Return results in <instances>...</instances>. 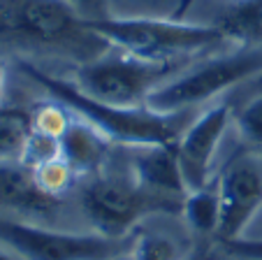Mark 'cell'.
Instances as JSON below:
<instances>
[{"label":"cell","mask_w":262,"mask_h":260,"mask_svg":"<svg viewBox=\"0 0 262 260\" xmlns=\"http://www.w3.org/2000/svg\"><path fill=\"white\" fill-rule=\"evenodd\" d=\"M221 202V223L216 239L230 242L244 237L262 211V156L255 149L237 153L225 165L216 184Z\"/></svg>","instance_id":"ba28073f"},{"label":"cell","mask_w":262,"mask_h":260,"mask_svg":"<svg viewBox=\"0 0 262 260\" xmlns=\"http://www.w3.org/2000/svg\"><path fill=\"white\" fill-rule=\"evenodd\" d=\"M79 202L93 232L125 239L142 218L151 214H181L179 202H167L146 193L130 172H98L86 179L79 191Z\"/></svg>","instance_id":"5b68a950"},{"label":"cell","mask_w":262,"mask_h":260,"mask_svg":"<svg viewBox=\"0 0 262 260\" xmlns=\"http://www.w3.org/2000/svg\"><path fill=\"white\" fill-rule=\"evenodd\" d=\"M209 24L228 45L262 49V0H230Z\"/></svg>","instance_id":"4fadbf2b"},{"label":"cell","mask_w":262,"mask_h":260,"mask_svg":"<svg viewBox=\"0 0 262 260\" xmlns=\"http://www.w3.org/2000/svg\"><path fill=\"white\" fill-rule=\"evenodd\" d=\"M0 260H21V258L10 249V246H5L3 242H0Z\"/></svg>","instance_id":"603a6c76"},{"label":"cell","mask_w":262,"mask_h":260,"mask_svg":"<svg viewBox=\"0 0 262 260\" xmlns=\"http://www.w3.org/2000/svg\"><path fill=\"white\" fill-rule=\"evenodd\" d=\"M198 0H177V5H174V10H172V16H177V19H188V12H190V7L195 5Z\"/></svg>","instance_id":"44dd1931"},{"label":"cell","mask_w":262,"mask_h":260,"mask_svg":"<svg viewBox=\"0 0 262 260\" xmlns=\"http://www.w3.org/2000/svg\"><path fill=\"white\" fill-rule=\"evenodd\" d=\"M81 19L86 21H98V19H107L114 14V5L112 0H65Z\"/></svg>","instance_id":"ffe728a7"},{"label":"cell","mask_w":262,"mask_h":260,"mask_svg":"<svg viewBox=\"0 0 262 260\" xmlns=\"http://www.w3.org/2000/svg\"><path fill=\"white\" fill-rule=\"evenodd\" d=\"M232 126V107L216 103L207 107L177 139V161L181 170L186 193L207 186L225 133Z\"/></svg>","instance_id":"9c48e42d"},{"label":"cell","mask_w":262,"mask_h":260,"mask_svg":"<svg viewBox=\"0 0 262 260\" xmlns=\"http://www.w3.org/2000/svg\"><path fill=\"white\" fill-rule=\"evenodd\" d=\"M109 47L156 63H190L198 54L228 45L211 24L163 14H112L89 21Z\"/></svg>","instance_id":"3957f363"},{"label":"cell","mask_w":262,"mask_h":260,"mask_svg":"<svg viewBox=\"0 0 262 260\" xmlns=\"http://www.w3.org/2000/svg\"><path fill=\"white\" fill-rule=\"evenodd\" d=\"M232 126L237 135L251 149H262V93L246 100L239 112H232Z\"/></svg>","instance_id":"e0dca14e"},{"label":"cell","mask_w":262,"mask_h":260,"mask_svg":"<svg viewBox=\"0 0 262 260\" xmlns=\"http://www.w3.org/2000/svg\"><path fill=\"white\" fill-rule=\"evenodd\" d=\"M107 260H133V255H130V249H125V251H119V253H114V255H109Z\"/></svg>","instance_id":"cb8c5ba5"},{"label":"cell","mask_w":262,"mask_h":260,"mask_svg":"<svg viewBox=\"0 0 262 260\" xmlns=\"http://www.w3.org/2000/svg\"><path fill=\"white\" fill-rule=\"evenodd\" d=\"M186 65L188 63H156L112 47L98 58L77 65L72 82L102 103L144 107L148 95Z\"/></svg>","instance_id":"8992f818"},{"label":"cell","mask_w":262,"mask_h":260,"mask_svg":"<svg viewBox=\"0 0 262 260\" xmlns=\"http://www.w3.org/2000/svg\"><path fill=\"white\" fill-rule=\"evenodd\" d=\"M33 172H35V177H37V182H40V186L54 197H60L70 188V184L77 179L72 174V170L68 167V163L60 156L45 163V165H40V167H35Z\"/></svg>","instance_id":"ac0fdd59"},{"label":"cell","mask_w":262,"mask_h":260,"mask_svg":"<svg viewBox=\"0 0 262 260\" xmlns=\"http://www.w3.org/2000/svg\"><path fill=\"white\" fill-rule=\"evenodd\" d=\"M0 49L81 65L112 47L65 0H0Z\"/></svg>","instance_id":"6da1fadb"},{"label":"cell","mask_w":262,"mask_h":260,"mask_svg":"<svg viewBox=\"0 0 262 260\" xmlns=\"http://www.w3.org/2000/svg\"><path fill=\"white\" fill-rule=\"evenodd\" d=\"M262 74V49L234 47L225 54L193 61L146 98V107L158 114H181L209 105L218 95Z\"/></svg>","instance_id":"277c9868"},{"label":"cell","mask_w":262,"mask_h":260,"mask_svg":"<svg viewBox=\"0 0 262 260\" xmlns=\"http://www.w3.org/2000/svg\"><path fill=\"white\" fill-rule=\"evenodd\" d=\"M133 260H183V249L165 232H142L130 244Z\"/></svg>","instance_id":"2e32d148"},{"label":"cell","mask_w":262,"mask_h":260,"mask_svg":"<svg viewBox=\"0 0 262 260\" xmlns=\"http://www.w3.org/2000/svg\"><path fill=\"white\" fill-rule=\"evenodd\" d=\"M60 207L40 186L35 172L21 161H0V216L47 223Z\"/></svg>","instance_id":"30bf717a"},{"label":"cell","mask_w":262,"mask_h":260,"mask_svg":"<svg viewBox=\"0 0 262 260\" xmlns=\"http://www.w3.org/2000/svg\"><path fill=\"white\" fill-rule=\"evenodd\" d=\"M135 3H137V5H139V3H144V0H135ZM151 3H156V0H148V5H151Z\"/></svg>","instance_id":"d4e9b609"},{"label":"cell","mask_w":262,"mask_h":260,"mask_svg":"<svg viewBox=\"0 0 262 260\" xmlns=\"http://www.w3.org/2000/svg\"><path fill=\"white\" fill-rule=\"evenodd\" d=\"M30 133L33 118L28 112L0 107V161H21Z\"/></svg>","instance_id":"9a60e30c"},{"label":"cell","mask_w":262,"mask_h":260,"mask_svg":"<svg viewBox=\"0 0 262 260\" xmlns=\"http://www.w3.org/2000/svg\"><path fill=\"white\" fill-rule=\"evenodd\" d=\"M221 249L225 255L237 260H262V237L253 239V237H237L230 242H221Z\"/></svg>","instance_id":"d6986e66"},{"label":"cell","mask_w":262,"mask_h":260,"mask_svg":"<svg viewBox=\"0 0 262 260\" xmlns=\"http://www.w3.org/2000/svg\"><path fill=\"white\" fill-rule=\"evenodd\" d=\"M0 242L21 260H107L130 249L133 242L104 237L100 232H70L49 223L0 216Z\"/></svg>","instance_id":"52a82bcc"},{"label":"cell","mask_w":262,"mask_h":260,"mask_svg":"<svg viewBox=\"0 0 262 260\" xmlns=\"http://www.w3.org/2000/svg\"><path fill=\"white\" fill-rule=\"evenodd\" d=\"M116 144L95 130L84 118L72 116L70 126L60 135V158L68 163L77 179H89L107 167L112 149Z\"/></svg>","instance_id":"7c38bea8"},{"label":"cell","mask_w":262,"mask_h":260,"mask_svg":"<svg viewBox=\"0 0 262 260\" xmlns=\"http://www.w3.org/2000/svg\"><path fill=\"white\" fill-rule=\"evenodd\" d=\"M19 70L37 86L47 91L54 100L63 103L74 116L100 130L107 139L119 147H137V144H177L181 137L179 114H158L144 107H116L102 103L84 91L72 79L51 74L42 70L35 61H19Z\"/></svg>","instance_id":"7a4b0ae2"},{"label":"cell","mask_w":262,"mask_h":260,"mask_svg":"<svg viewBox=\"0 0 262 260\" xmlns=\"http://www.w3.org/2000/svg\"><path fill=\"white\" fill-rule=\"evenodd\" d=\"M125 149V167L130 177L146 193L167 202L183 205L186 184L177 161L174 144H137Z\"/></svg>","instance_id":"8fae6325"},{"label":"cell","mask_w":262,"mask_h":260,"mask_svg":"<svg viewBox=\"0 0 262 260\" xmlns=\"http://www.w3.org/2000/svg\"><path fill=\"white\" fill-rule=\"evenodd\" d=\"M181 216L190 230L200 235H216L218 223H221V202L218 191L207 186L198 191H188L181 205Z\"/></svg>","instance_id":"5bb4252c"},{"label":"cell","mask_w":262,"mask_h":260,"mask_svg":"<svg viewBox=\"0 0 262 260\" xmlns=\"http://www.w3.org/2000/svg\"><path fill=\"white\" fill-rule=\"evenodd\" d=\"M7 77H10V72H7V61L0 54V107H3V98H5V91H7Z\"/></svg>","instance_id":"7402d4cb"}]
</instances>
